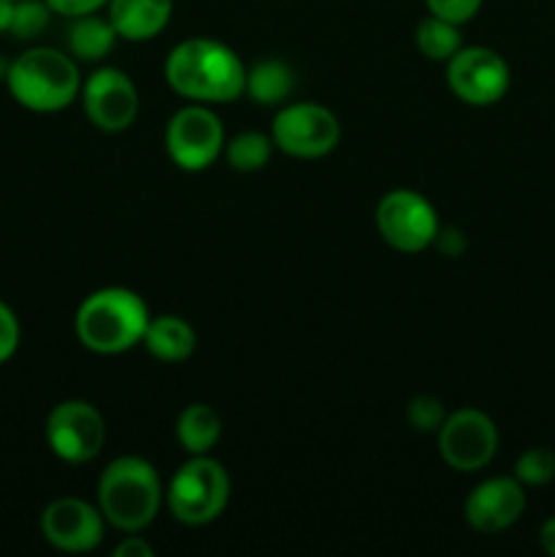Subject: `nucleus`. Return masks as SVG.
Masks as SVG:
<instances>
[{
	"instance_id": "20e7f679",
	"label": "nucleus",
	"mask_w": 555,
	"mask_h": 557,
	"mask_svg": "<svg viewBox=\"0 0 555 557\" xmlns=\"http://www.w3.org/2000/svg\"><path fill=\"white\" fill-rule=\"evenodd\" d=\"M3 82L20 107L38 114L63 112L82 92L79 65L54 47H30L16 54Z\"/></svg>"
},
{
	"instance_id": "c756f323",
	"label": "nucleus",
	"mask_w": 555,
	"mask_h": 557,
	"mask_svg": "<svg viewBox=\"0 0 555 557\" xmlns=\"http://www.w3.org/2000/svg\"><path fill=\"white\" fill-rule=\"evenodd\" d=\"M539 544H542L544 553L555 557V517L544 520L542 531H539Z\"/></svg>"
},
{
	"instance_id": "4be33fe9",
	"label": "nucleus",
	"mask_w": 555,
	"mask_h": 557,
	"mask_svg": "<svg viewBox=\"0 0 555 557\" xmlns=\"http://www.w3.org/2000/svg\"><path fill=\"white\" fill-rule=\"evenodd\" d=\"M54 11L49 9L47 0H16L14 20H11V36L16 41H33L49 27V16Z\"/></svg>"
},
{
	"instance_id": "cd10ccee",
	"label": "nucleus",
	"mask_w": 555,
	"mask_h": 557,
	"mask_svg": "<svg viewBox=\"0 0 555 557\" xmlns=\"http://www.w3.org/2000/svg\"><path fill=\"white\" fill-rule=\"evenodd\" d=\"M433 245L444 256H460L466 250V237H462L460 228H439Z\"/></svg>"
},
{
	"instance_id": "6e6552de",
	"label": "nucleus",
	"mask_w": 555,
	"mask_h": 557,
	"mask_svg": "<svg viewBox=\"0 0 555 557\" xmlns=\"http://www.w3.org/2000/svg\"><path fill=\"white\" fill-rule=\"evenodd\" d=\"M163 145L177 169L205 172L223 156L226 134H223V123L212 112V107L190 101L188 107L172 114L166 134H163Z\"/></svg>"
},
{
	"instance_id": "7c9ffc66",
	"label": "nucleus",
	"mask_w": 555,
	"mask_h": 557,
	"mask_svg": "<svg viewBox=\"0 0 555 557\" xmlns=\"http://www.w3.org/2000/svg\"><path fill=\"white\" fill-rule=\"evenodd\" d=\"M14 3L16 0H0V33L11 30V20H14Z\"/></svg>"
},
{
	"instance_id": "a211bd4d",
	"label": "nucleus",
	"mask_w": 555,
	"mask_h": 557,
	"mask_svg": "<svg viewBox=\"0 0 555 557\" xmlns=\"http://www.w3.org/2000/svg\"><path fill=\"white\" fill-rule=\"evenodd\" d=\"M118 30L112 27L109 16L85 14L71 20L69 27V52L82 63H98L107 58L118 44Z\"/></svg>"
},
{
	"instance_id": "7ed1b4c3",
	"label": "nucleus",
	"mask_w": 555,
	"mask_h": 557,
	"mask_svg": "<svg viewBox=\"0 0 555 557\" xmlns=\"http://www.w3.org/2000/svg\"><path fill=\"white\" fill-rule=\"evenodd\" d=\"M150 324L145 299L123 286H107L87 294L74 315L76 341L92 354L114 357L139 346Z\"/></svg>"
},
{
	"instance_id": "f3484780",
	"label": "nucleus",
	"mask_w": 555,
	"mask_h": 557,
	"mask_svg": "<svg viewBox=\"0 0 555 557\" xmlns=\"http://www.w3.org/2000/svg\"><path fill=\"white\" fill-rule=\"evenodd\" d=\"M294 92V71L286 60L264 58L245 69V96L261 107H283Z\"/></svg>"
},
{
	"instance_id": "aec40b11",
	"label": "nucleus",
	"mask_w": 555,
	"mask_h": 557,
	"mask_svg": "<svg viewBox=\"0 0 555 557\" xmlns=\"http://www.w3.org/2000/svg\"><path fill=\"white\" fill-rule=\"evenodd\" d=\"M272 150H275V141L272 136L261 134V131H243V134L232 136L223 145V158H226L229 166L239 174H254L270 163Z\"/></svg>"
},
{
	"instance_id": "f03ea898",
	"label": "nucleus",
	"mask_w": 555,
	"mask_h": 557,
	"mask_svg": "<svg viewBox=\"0 0 555 557\" xmlns=\"http://www.w3.org/2000/svg\"><path fill=\"white\" fill-rule=\"evenodd\" d=\"M163 484L156 466L145 457H118L98 479L96 500L103 522L120 533H141L161 511Z\"/></svg>"
},
{
	"instance_id": "412c9836",
	"label": "nucleus",
	"mask_w": 555,
	"mask_h": 557,
	"mask_svg": "<svg viewBox=\"0 0 555 557\" xmlns=\"http://www.w3.org/2000/svg\"><path fill=\"white\" fill-rule=\"evenodd\" d=\"M414 38H417V49L422 52V58L433 60V63H446L462 47L460 25L441 20L435 14H428L419 22Z\"/></svg>"
},
{
	"instance_id": "b1692460",
	"label": "nucleus",
	"mask_w": 555,
	"mask_h": 557,
	"mask_svg": "<svg viewBox=\"0 0 555 557\" xmlns=\"http://www.w3.org/2000/svg\"><path fill=\"white\" fill-rule=\"evenodd\" d=\"M406 419L417 433H439L446 419V408L435 395H417L408 400Z\"/></svg>"
},
{
	"instance_id": "a878e982",
	"label": "nucleus",
	"mask_w": 555,
	"mask_h": 557,
	"mask_svg": "<svg viewBox=\"0 0 555 557\" xmlns=\"http://www.w3.org/2000/svg\"><path fill=\"white\" fill-rule=\"evenodd\" d=\"M20 348V319L5 302H0V364L9 362Z\"/></svg>"
},
{
	"instance_id": "c85d7f7f",
	"label": "nucleus",
	"mask_w": 555,
	"mask_h": 557,
	"mask_svg": "<svg viewBox=\"0 0 555 557\" xmlns=\"http://www.w3.org/2000/svg\"><path fill=\"white\" fill-rule=\"evenodd\" d=\"M114 557H152V547L139 533H125L123 542L114 547Z\"/></svg>"
},
{
	"instance_id": "423d86ee",
	"label": "nucleus",
	"mask_w": 555,
	"mask_h": 557,
	"mask_svg": "<svg viewBox=\"0 0 555 557\" xmlns=\"http://www.w3.org/2000/svg\"><path fill=\"white\" fill-rule=\"evenodd\" d=\"M375 228L397 253H422L435 243L441 223L433 201L411 188H395L375 207Z\"/></svg>"
},
{
	"instance_id": "0eeeda50",
	"label": "nucleus",
	"mask_w": 555,
	"mask_h": 557,
	"mask_svg": "<svg viewBox=\"0 0 555 557\" xmlns=\"http://www.w3.org/2000/svg\"><path fill=\"white\" fill-rule=\"evenodd\" d=\"M272 141L288 158L316 161L330 156L341 141V123L335 112L313 101L283 103L272 120Z\"/></svg>"
},
{
	"instance_id": "dca6fc26",
	"label": "nucleus",
	"mask_w": 555,
	"mask_h": 557,
	"mask_svg": "<svg viewBox=\"0 0 555 557\" xmlns=\"http://www.w3.org/2000/svg\"><path fill=\"white\" fill-rule=\"evenodd\" d=\"M141 346L158 362L180 364L194 357L196 351V330L180 315H150Z\"/></svg>"
},
{
	"instance_id": "4468645a",
	"label": "nucleus",
	"mask_w": 555,
	"mask_h": 557,
	"mask_svg": "<svg viewBox=\"0 0 555 557\" xmlns=\"http://www.w3.org/2000/svg\"><path fill=\"white\" fill-rule=\"evenodd\" d=\"M526 511V487L515 476H493L471 490L462 515L479 533H501L515 525Z\"/></svg>"
},
{
	"instance_id": "f257e3e1",
	"label": "nucleus",
	"mask_w": 555,
	"mask_h": 557,
	"mask_svg": "<svg viewBox=\"0 0 555 557\" xmlns=\"http://www.w3.org/2000/svg\"><path fill=\"white\" fill-rule=\"evenodd\" d=\"M163 79L180 98L207 107L245 96V63L218 38L180 41L163 63Z\"/></svg>"
},
{
	"instance_id": "9b49d317",
	"label": "nucleus",
	"mask_w": 555,
	"mask_h": 557,
	"mask_svg": "<svg viewBox=\"0 0 555 557\" xmlns=\"http://www.w3.org/2000/svg\"><path fill=\"white\" fill-rule=\"evenodd\" d=\"M439 451L452 471L477 473L488 468L498 451V428L479 408L452 411L439 428Z\"/></svg>"
},
{
	"instance_id": "9d476101",
	"label": "nucleus",
	"mask_w": 555,
	"mask_h": 557,
	"mask_svg": "<svg viewBox=\"0 0 555 557\" xmlns=\"http://www.w3.org/2000/svg\"><path fill=\"white\" fill-rule=\"evenodd\" d=\"M511 71L490 47H460L446 60V85L466 107H493L506 96Z\"/></svg>"
},
{
	"instance_id": "2eb2a0df",
	"label": "nucleus",
	"mask_w": 555,
	"mask_h": 557,
	"mask_svg": "<svg viewBox=\"0 0 555 557\" xmlns=\"http://www.w3.org/2000/svg\"><path fill=\"white\" fill-rule=\"evenodd\" d=\"M174 0H109L107 16L125 41H150L172 22Z\"/></svg>"
},
{
	"instance_id": "f8f14e48",
	"label": "nucleus",
	"mask_w": 555,
	"mask_h": 557,
	"mask_svg": "<svg viewBox=\"0 0 555 557\" xmlns=\"http://www.w3.org/2000/svg\"><path fill=\"white\" fill-rule=\"evenodd\" d=\"M79 96L87 120L103 134H120L131 128L139 114V90L134 79L114 65L92 71L82 82Z\"/></svg>"
},
{
	"instance_id": "6ab92c4d",
	"label": "nucleus",
	"mask_w": 555,
	"mask_h": 557,
	"mask_svg": "<svg viewBox=\"0 0 555 557\" xmlns=\"http://www.w3.org/2000/svg\"><path fill=\"white\" fill-rule=\"evenodd\" d=\"M221 417L212 406L207 403H190L180 411L177 417V444L183 446V451L188 455H210L212 446L221 441Z\"/></svg>"
},
{
	"instance_id": "bb28decb",
	"label": "nucleus",
	"mask_w": 555,
	"mask_h": 557,
	"mask_svg": "<svg viewBox=\"0 0 555 557\" xmlns=\"http://www.w3.org/2000/svg\"><path fill=\"white\" fill-rule=\"evenodd\" d=\"M49 9L60 16H69V20H76V16L85 14H98L101 9H107L109 0H47Z\"/></svg>"
},
{
	"instance_id": "393cba45",
	"label": "nucleus",
	"mask_w": 555,
	"mask_h": 557,
	"mask_svg": "<svg viewBox=\"0 0 555 557\" xmlns=\"http://www.w3.org/2000/svg\"><path fill=\"white\" fill-rule=\"evenodd\" d=\"M484 0H424L430 14L441 16L446 22H455V25H466L473 16L479 14Z\"/></svg>"
},
{
	"instance_id": "5701e85b",
	"label": "nucleus",
	"mask_w": 555,
	"mask_h": 557,
	"mask_svg": "<svg viewBox=\"0 0 555 557\" xmlns=\"http://www.w3.org/2000/svg\"><path fill=\"white\" fill-rule=\"evenodd\" d=\"M515 479L522 487H542L555 479V451L531 446L515 462Z\"/></svg>"
},
{
	"instance_id": "39448f33",
	"label": "nucleus",
	"mask_w": 555,
	"mask_h": 557,
	"mask_svg": "<svg viewBox=\"0 0 555 557\" xmlns=\"http://www.w3.org/2000/svg\"><path fill=\"white\" fill-rule=\"evenodd\" d=\"M232 482L223 468L210 455H188V460L174 471L169 482L166 506L172 517L183 525H210L229 506Z\"/></svg>"
},
{
	"instance_id": "ddd939ff",
	"label": "nucleus",
	"mask_w": 555,
	"mask_h": 557,
	"mask_svg": "<svg viewBox=\"0 0 555 557\" xmlns=\"http://www.w3.org/2000/svg\"><path fill=\"white\" fill-rule=\"evenodd\" d=\"M41 533L60 553H92L103 539V515L98 506L65 495L41 511Z\"/></svg>"
},
{
	"instance_id": "1a4fd4ad",
	"label": "nucleus",
	"mask_w": 555,
	"mask_h": 557,
	"mask_svg": "<svg viewBox=\"0 0 555 557\" xmlns=\"http://www.w3.org/2000/svg\"><path fill=\"white\" fill-rule=\"evenodd\" d=\"M44 435L58 460L85 466L101 455L107 444V422L87 400H63L49 411Z\"/></svg>"
}]
</instances>
